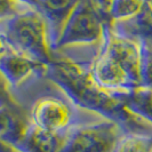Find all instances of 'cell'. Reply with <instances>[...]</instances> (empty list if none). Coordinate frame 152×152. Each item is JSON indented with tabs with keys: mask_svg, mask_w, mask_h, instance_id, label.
<instances>
[{
	"mask_svg": "<svg viewBox=\"0 0 152 152\" xmlns=\"http://www.w3.org/2000/svg\"><path fill=\"white\" fill-rule=\"evenodd\" d=\"M124 135L121 128L110 120L77 125L68 132L61 152H113Z\"/></svg>",
	"mask_w": 152,
	"mask_h": 152,
	"instance_id": "obj_4",
	"label": "cell"
},
{
	"mask_svg": "<svg viewBox=\"0 0 152 152\" xmlns=\"http://www.w3.org/2000/svg\"><path fill=\"white\" fill-rule=\"evenodd\" d=\"M20 104L12 93V86L0 71V107Z\"/></svg>",
	"mask_w": 152,
	"mask_h": 152,
	"instance_id": "obj_16",
	"label": "cell"
},
{
	"mask_svg": "<svg viewBox=\"0 0 152 152\" xmlns=\"http://www.w3.org/2000/svg\"><path fill=\"white\" fill-rule=\"evenodd\" d=\"M88 1L102 15V17L107 22L110 23V9H111V5L113 0H88Z\"/></svg>",
	"mask_w": 152,
	"mask_h": 152,
	"instance_id": "obj_18",
	"label": "cell"
},
{
	"mask_svg": "<svg viewBox=\"0 0 152 152\" xmlns=\"http://www.w3.org/2000/svg\"><path fill=\"white\" fill-rule=\"evenodd\" d=\"M141 44V79L142 87L152 88V44Z\"/></svg>",
	"mask_w": 152,
	"mask_h": 152,
	"instance_id": "obj_15",
	"label": "cell"
},
{
	"mask_svg": "<svg viewBox=\"0 0 152 152\" xmlns=\"http://www.w3.org/2000/svg\"><path fill=\"white\" fill-rule=\"evenodd\" d=\"M22 7H24V5H22L18 0H0V21L8 20L17 13L24 10Z\"/></svg>",
	"mask_w": 152,
	"mask_h": 152,
	"instance_id": "obj_17",
	"label": "cell"
},
{
	"mask_svg": "<svg viewBox=\"0 0 152 152\" xmlns=\"http://www.w3.org/2000/svg\"><path fill=\"white\" fill-rule=\"evenodd\" d=\"M0 152H20L14 145L9 144L5 140L0 137Z\"/></svg>",
	"mask_w": 152,
	"mask_h": 152,
	"instance_id": "obj_20",
	"label": "cell"
},
{
	"mask_svg": "<svg viewBox=\"0 0 152 152\" xmlns=\"http://www.w3.org/2000/svg\"><path fill=\"white\" fill-rule=\"evenodd\" d=\"M66 136L68 133H56L31 124L16 149L20 152H61L66 142Z\"/></svg>",
	"mask_w": 152,
	"mask_h": 152,
	"instance_id": "obj_9",
	"label": "cell"
},
{
	"mask_svg": "<svg viewBox=\"0 0 152 152\" xmlns=\"http://www.w3.org/2000/svg\"><path fill=\"white\" fill-rule=\"evenodd\" d=\"M12 49L10 45L8 44L7 39L5 37L4 32L0 31V61L8 54V52Z\"/></svg>",
	"mask_w": 152,
	"mask_h": 152,
	"instance_id": "obj_19",
	"label": "cell"
},
{
	"mask_svg": "<svg viewBox=\"0 0 152 152\" xmlns=\"http://www.w3.org/2000/svg\"><path fill=\"white\" fill-rule=\"evenodd\" d=\"M30 118L32 124L39 127L62 134H66L78 125L73 103L53 95L39 97L31 107Z\"/></svg>",
	"mask_w": 152,
	"mask_h": 152,
	"instance_id": "obj_5",
	"label": "cell"
},
{
	"mask_svg": "<svg viewBox=\"0 0 152 152\" xmlns=\"http://www.w3.org/2000/svg\"><path fill=\"white\" fill-rule=\"evenodd\" d=\"M124 97L126 107L133 113L137 114L152 125V88L137 87L128 93H125Z\"/></svg>",
	"mask_w": 152,
	"mask_h": 152,
	"instance_id": "obj_12",
	"label": "cell"
},
{
	"mask_svg": "<svg viewBox=\"0 0 152 152\" xmlns=\"http://www.w3.org/2000/svg\"><path fill=\"white\" fill-rule=\"evenodd\" d=\"M107 23L88 0H81L64 24L54 52L66 46L102 42Z\"/></svg>",
	"mask_w": 152,
	"mask_h": 152,
	"instance_id": "obj_3",
	"label": "cell"
},
{
	"mask_svg": "<svg viewBox=\"0 0 152 152\" xmlns=\"http://www.w3.org/2000/svg\"><path fill=\"white\" fill-rule=\"evenodd\" d=\"M80 1L81 0H40L36 9H38L47 21L53 49L64 24Z\"/></svg>",
	"mask_w": 152,
	"mask_h": 152,
	"instance_id": "obj_10",
	"label": "cell"
},
{
	"mask_svg": "<svg viewBox=\"0 0 152 152\" xmlns=\"http://www.w3.org/2000/svg\"><path fill=\"white\" fill-rule=\"evenodd\" d=\"M93 79L104 89L114 93H128L141 87L134 81L127 70L102 46L99 55L89 66Z\"/></svg>",
	"mask_w": 152,
	"mask_h": 152,
	"instance_id": "obj_6",
	"label": "cell"
},
{
	"mask_svg": "<svg viewBox=\"0 0 152 152\" xmlns=\"http://www.w3.org/2000/svg\"><path fill=\"white\" fill-rule=\"evenodd\" d=\"M31 124L30 113L21 104L0 107V137L15 148L22 141Z\"/></svg>",
	"mask_w": 152,
	"mask_h": 152,
	"instance_id": "obj_8",
	"label": "cell"
},
{
	"mask_svg": "<svg viewBox=\"0 0 152 152\" xmlns=\"http://www.w3.org/2000/svg\"><path fill=\"white\" fill-rule=\"evenodd\" d=\"M48 65L18 53L13 48L0 61V71L10 84L12 88L18 87L32 76L46 75Z\"/></svg>",
	"mask_w": 152,
	"mask_h": 152,
	"instance_id": "obj_7",
	"label": "cell"
},
{
	"mask_svg": "<svg viewBox=\"0 0 152 152\" xmlns=\"http://www.w3.org/2000/svg\"><path fill=\"white\" fill-rule=\"evenodd\" d=\"M148 0H113L110 9V23L132 18L144 7Z\"/></svg>",
	"mask_w": 152,
	"mask_h": 152,
	"instance_id": "obj_14",
	"label": "cell"
},
{
	"mask_svg": "<svg viewBox=\"0 0 152 152\" xmlns=\"http://www.w3.org/2000/svg\"><path fill=\"white\" fill-rule=\"evenodd\" d=\"M5 37L10 47L31 58L50 65L54 61L49 28L44 15L36 8H26L8 18Z\"/></svg>",
	"mask_w": 152,
	"mask_h": 152,
	"instance_id": "obj_2",
	"label": "cell"
},
{
	"mask_svg": "<svg viewBox=\"0 0 152 152\" xmlns=\"http://www.w3.org/2000/svg\"><path fill=\"white\" fill-rule=\"evenodd\" d=\"M46 76L57 85L77 107L115 122L125 134H152V125L133 113L125 103V93L101 87L93 79L89 66L66 57H55Z\"/></svg>",
	"mask_w": 152,
	"mask_h": 152,
	"instance_id": "obj_1",
	"label": "cell"
},
{
	"mask_svg": "<svg viewBox=\"0 0 152 152\" xmlns=\"http://www.w3.org/2000/svg\"><path fill=\"white\" fill-rule=\"evenodd\" d=\"M18 1L29 8H37L40 2V0H18Z\"/></svg>",
	"mask_w": 152,
	"mask_h": 152,
	"instance_id": "obj_21",
	"label": "cell"
},
{
	"mask_svg": "<svg viewBox=\"0 0 152 152\" xmlns=\"http://www.w3.org/2000/svg\"><path fill=\"white\" fill-rule=\"evenodd\" d=\"M111 29L138 42L152 44V0H148L142 10L132 18L110 23Z\"/></svg>",
	"mask_w": 152,
	"mask_h": 152,
	"instance_id": "obj_11",
	"label": "cell"
},
{
	"mask_svg": "<svg viewBox=\"0 0 152 152\" xmlns=\"http://www.w3.org/2000/svg\"><path fill=\"white\" fill-rule=\"evenodd\" d=\"M113 152H152V134H125Z\"/></svg>",
	"mask_w": 152,
	"mask_h": 152,
	"instance_id": "obj_13",
	"label": "cell"
}]
</instances>
